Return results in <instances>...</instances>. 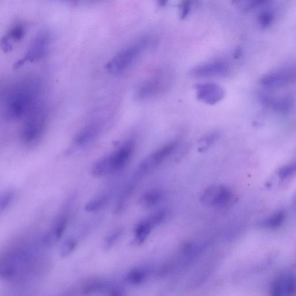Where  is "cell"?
Here are the masks:
<instances>
[{
	"instance_id": "16",
	"label": "cell",
	"mask_w": 296,
	"mask_h": 296,
	"mask_svg": "<svg viewBox=\"0 0 296 296\" xmlns=\"http://www.w3.org/2000/svg\"><path fill=\"white\" fill-rule=\"evenodd\" d=\"M151 217L138 225L135 230V240L137 244L143 243L149 236L154 226L157 225Z\"/></svg>"
},
{
	"instance_id": "24",
	"label": "cell",
	"mask_w": 296,
	"mask_h": 296,
	"mask_svg": "<svg viewBox=\"0 0 296 296\" xmlns=\"http://www.w3.org/2000/svg\"><path fill=\"white\" fill-rule=\"evenodd\" d=\"M77 245V242L72 238H68L65 241L60 248V257L64 258L71 255Z\"/></svg>"
},
{
	"instance_id": "1",
	"label": "cell",
	"mask_w": 296,
	"mask_h": 296,
	"mask_svg": "<svg viewBox=\"0 0 296 296\" xmlns=\"http://www.w3.org/2000/svg\"><path fill=\"white\" fill-rule=\"evenodd\" d=\"M44 87L36 77H26L11 83L2 93V112L4 118L23 119L43 101Z\"/></svg>"
},
{
	"instance_id": "28",
	"label": "cell",
	"mask_w": 296,
	"mask_h": 296,
	"mask_svg": "<svg viewBox=\"0 0 296 296\" xmlns=\"http://www.w3.org/2000/svg\"><path fill=\"white\" fill-rule=\"evenodd\" d=\"M197 2V0H182L181 5V18L184 19L187 16L191 11L193 4Z\"/></svg>"
},
{
	"instance_id": "31",
	"label": "cell",
	"mask_w": 296,
	"mask_h": 296,
	"mask_svg": "<svg viewBox=\"0 0 296 296\" xmlns=\"http://www.w3.org/2000/svg\"><path fill=\"white\" fill-rule=\"evenodd\" d=\"M64 1H67V2H75L83 1V0H64Z\"/></svg>"
},
{
	"instance_id": "7",
	"label": "cell",
	"mask_w": 296,
	"mask_h": 296,
	"mask_svg": "<svg viewBox=\"0 0 296 296\" xmlns=\"http://www.w3.org/2000/svg\"><path fill=\"white\" fill-rule=\"evenodd\" d=\"M51 43V35L47 31L40 32L31 43L25 55L16 62L15 68H19L27 62H34L46 55Z\"/></svg>"
},
{
	"instance_id": "4",
	"label": "cell",
	"mask_w": 296,
	"mask_h": 296,
	"mask_svg": "<svg viewBox=\"0 0 296 296\" xmlns=\"http://www.w3.org/2000/svg\"><path fill=\"white\" fill-rule=\"evenodd\" d=\"M173 75L160 71L150 76L137 87L135 96L140 100H149L164 94L172 86Z\"/></svg>"
},
{
	"instance_id": "2",
	"label": "cell",
	"mask_w": 296,
	"mask_h": 296,
	"mask_svg": "<svg viewBox=\"0 0 296 296\" xmlns=\"http://www.w3.org/2000/svg\"><path fill=\"white\" fill-rule=\"evenodd\" d=\"M135 147L136 144L133 140L124 142L114 151L101 157L93 165L91 169L92 175L101 177L121 171L131 161Z\"/></svg>"
},
{
	"instance_id": "11",
	"label": "cell",
	"mask_w": 296,
	"mask_h": 296,
	"mask_svg": "<svg viewBox=\"0 0 296 296\" xmlns=\"http://www.w3.org/2000/svg\"><path fill=\"white\" fill-rule=\"evenodd\" d=\"M229 70V64L226 62L214 61L193 68L190 71V75L197 78H212L226 75Z\"/></svg>"
},
{
	"instance_id": "20",
	"label": "cell",
	"mask_w": 296,
	"mask_h": 296,
	"mask_svg": "<svg viewBox=\"0 0 296 296\" xmlns=\"http://www.w3.org/2000/svg\"><path fill=\"white\" fill-rule=\"evenodd\" d=\"M112 286H109L107 283L103 281H95L85 285L84 287V291L87 293H93L99 292V291H103L108 290V292L110 293Z\"/></svg>"
},
{
	"instance_id": "5",
	"label": "cell",
	"mask_w": 296,
	"mask_h": 296,
	"mask_svg": "<svg viewBox=\"0 0 296 296\" xmlns=\"http://www.w3.org/2000/svg\"><path fill=\"white\" fill-rule=\"evenodd\" d=\"M178 144L177 141L170 142L161 146L151 155L146 157L138 166L131 184L135 186L136 181L159 167L175 152Z\"/></svg>"
},
{
	"instance_id": "17",
	"label": "cell",
	"mask_w": 296,
	"mask_h": 296,
	"mask_svg": "<svg viewBox=\"0 0 296 296\" xmlns=\"http://www.w3.org/2000/svg\"><path fill=\"white\" fill-rule=\"evenodd\" d=\"M162 199V194L157 190H151L146 192L140 198V203L145 207L155 206Z\"/></svg>"
},
{
	"instance_id": "27",
	"label": "cell",
	"mask_w": 296,
	"mask_h": 296,
	"mask_svg": "<svg viewBox=\"0 0 296 296\" xmlns=\"http://www.w3.org/2000/svg\"><path fill=\"white\" fill-rule=\"evenodd\" d=\"M296 172V161L285 166L279 170V175L282 178L288 177Z\"/></svg>"
},
{
	"instance_id": "13",
	"label": "cell",
	"mask_w": 296,
	"mask_h": 296,
	"mask_svg": "<svg viewBox=\"0 0 296 296\" xmlns=\"http://www.w3.org/2000/svg\"><path fill=\"white\" fill-rule=\"evenodd\" d=\"M261 99L263 103L278 112H288L293 107V100L289 97H278L270 95L262 94Z\"/></svg>"
},
{
	"instance_id": "23",
	"label": "cell",
	"mask_w": 296,
	"mask_h": 296,
	"mask_svg": "<svg viewBox=\"0 0 296 296\" xmlns=\"http://www.w3.org/2000/svg\"><path fill=\"white\" fill-rule=\"evenodd\" d=\"M121 231L120 229H116L112 231L105 237L103 247L105 250H108L112 248V247L115 244V243L119 240L121 236Z\"/></svg>"
},
{
	"instance_id": "10",
	"label": "cell",
	"mask_w": 296,
	"mask_h": 296,
	"mask_svg": "<svg viewBox=\"0 0 296 296\" xmlns=\"http://www.w3.org/2000/svg\"><path fill=\"white\" fill-rule=\"evenodd\" d=\"M194 88L197 99L206 104H217L224 99L225 95L224 88L217 83H198L194 86Z\"/></svg>"
},
{
	"instance_id": "30",
	"label": "cell",
	"mask_w": 296,
	"mask_h": 296,
	"mask_svg": "<svg viewBox=\"0 0 296 296\" xmlns=\"http://www.w3.org/2000/svg\"><path fill=\"white\" fill-rule=\"evenodd\" d=\"M158 2H159V4H160L161 5L164 6L166 3H167V0H158Z\"/></svg>"
},
{
	"instance_id": "14",
	"label": "cell",
	"mask_w": 296,
	"mask_h": 296,
	"mask_svg": "<svg viewBox=\"0 0 296 296\" xmlns=\"http://www.w3.org/2000/svg\"><path fill=\"white\" fill-rule=\"evenodd\" d=\"M296 290V281L290 277H282L277 279L272 287L273 294L275 295H290Z\"/></svg>"
},
{
	"instance_id": "22",
	"label": "cell",
	"mask_w": 296,
	"mask_h": 296,
	"mask_svg": "<svg viewBox=\"0 0 296 296\" xmlns=\"http://www.w3.org/2000/svg\"><path fill=\"white\" fill-rule=\"evenodd\" d=\"M220 135L218 132H213L204 137L200 141L199 151L203 152L207 150L210 147L216 143L220 139Z\"/></svg>"
},
{
	"instance_id": "12",
	"label": "cell",
	"mask_w": 296,
	"mask_h": 296,
	"mask_svg": "<svg viewBox=\"0 0 296 296\" xmlns=\"http://www.w3.org/2000/svg\"><path fill=\"white\" fill-rule=\"evenodd\" d=\"M296 82V67L270 73L263 77L261 84L267 88H277Z\"/></svg>"
},
{
	"instance_id": "21",
	"label": "cell",
	"mask_w": 296,
	"mask_h": 296,
	"mask_svg": "<svg viewBox=\"0 0 296 296\" xmlns=\"http://www.w3.org/2000/svg\"><path fill=\"white\" fill-rule=\"evenodd\" d=\"M285 218V213L280 212L275 213L272 217L267 219L264 222V226L270 228H277L280 226Z\"/></svg>"
},
{
	"instance_id": "29",
	"label": "cell",
	"mask_w": 296,
	"mask_h": 296,
	"mask_svg": "<svg viewBox=\"0 0 296 296\" xmlns=\"http://www.w3.org/2000/svg\"><path fill=\"white\" fill-rule=\"evenodd\" d=\"M2 48L5 52H10L12 50V46L10 39L7 36H4L2 39Z\"/></svg>"
},
{
	"instance_id": "3",
	"label": "cell",
	"mask_w": 296,
	"mask_h": 296,
	"mask_svg": "<svg viewBox=\"0 0 296 296\" xmlns=\"http://www.w3.org/2000/svg\"><path fill=\"white\" fill-rule=\"evenodd\" d=\"M48 112L46 105L43 103L29 113L23 119L20 136L22 143L27 146L37 144L46 131Z\"/></svg>"
},
{
	"instance_id": "19",
	"label": "cell",
	"mask_w": 296,
	"mask_h": 296,
	"mask_svg": "<svg viewBox=\"0 0 296 296\" xmlns=\"http://www.w3.org/2000/svg\"><path fill=\"white\" fill-rule=\"evenodd\" d=\"M109 200L107 195L100 196L89 201L84 206V209L87 212H95L102 208L106 204Z\"/></svg>"
},
{
	"instance_id": "18",
	"label": "cell",
	"mask_w": 296,
	"mask_h": 296,
	"mask_svg": "<svg viewBox=\"0 0 296 296\" xmlns=\"http://www.w3.org/2000/svg\"><path fill=\"white\" fill-rule=\"evenodd\" d=\"M147 273L144 269H136L130 271L125 277L126 281L133 285L141 284L147 278Z\"/></svg>"
},
{
	"instance_id": "26",
	"label": "cell",
	"mask_w": 296,
	"mask_h": 296,
	"mask_svg": "<svg viewBox=\"0 0 296 296\" xmlns=\"http://www.w3.org/2000/svg\"><path fill=\"white\" fill-rule=\"evenodd\" d=\"M14 194L12 190H6L0 196V209L1 212L6 210L11 203L14 198Z\"/></svg>"
},
{
	"instance_id": "25",
	"label": "cell",
	"mask_w": 296,
	"mask_h": 296,
	"mask_svg": "<svg viewBox=\"0 0 296 296\" xmlns=\"http://www.w3.org/2000/svg\"><path fill=\"white\" fill-rule=\"evenodd\" d=\"M25 35V29L22 25H17L12 28L7 35L8 38L16 42L20 41Z\"/></svg>"
},
{
	"instance_id": "15",
	"label": "cell",
	"mask_w": 296,
	"mask_h": 296,
	"mask_svg": "<svg viewBox=\"0 0 296 296\" xmlns=\"http://www.w3.org/2000/svg\"><path fill=\"white\" fill-rule=\"evenodd\" d=\"M67 220L66 218L62 219L57 224L45 235L43 242L47 245H52L58 242L62 238L67 228Z\"/></svg>"
},
{
	"instance_id": "9",
	"label": "cell",
	"mask_w": 296,
	"mask_h": 296,
	"mask_svg": "<svg viewBox=\"0 0 296 296\" xmlns=\"http://www.w3.org/2000/svg\"><path fill=\"white\" fill-rule=\"evenodd\" d=\"M101 129L102 124L99 121H92L85 125L75 135L71 147L68 151L69 153L87 147L99 136Z\"/></svg>"
},
{
	"instance_id": "6",
	"label": "cell",
	"mask_w": 296,
	"mask_h": 296,
	"mask_svg": "<svg viewBox=\"0 0 296 296\" xmlns=\"http://www.w3.org/2000/svg\"><path fill=\"white\" fill-rule=\"evenodd\" d=\"M147 46V40L141 39L124 48L109 61L106 66L107 71L111 74L118 75L126 70Z\"/></svg>"
},
{
	"instance_id": "8",
	"label": "cell",
	"mask_w": 296,
	"mask_h": 296,
	"mask_svg": "<svg viewBox=\"0 0 296 296\" xmlns=\"http://www.w3.org/2000/svg\"><path fill=\"white\" fill-rule=\"evenodd\" d=\"M233 194L231 190L222 185H213L206 189L201 197V202L210 207L222 208L232 200Z\"/></svg>"
}]
</instances>
